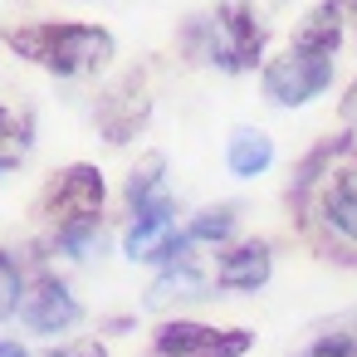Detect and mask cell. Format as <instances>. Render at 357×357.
<instances>
[{
	"instance_id": "cell-7",
	"label": "cell",
	"mask_w": 357,
	"mask_h": 357,
	"mask_svg": "<svg viewBox=\"0 0 357 357\" xmlns=\"http://www.w3.org/2000/svg\"><path fill=\"white\" fill-rule=\"evenodd\" d=\"M20 318H25V328L30 333H64V328H74L79 318H84V308H79V298L69 294V284L64 279H54V274H35L25 289H20V308H15Z\"/></svg>"
},
{
	"instance_id": "cell-17",
	"label": "cell",
	"mask_w": 357,
	"mask_h": 357,
	"mask_svg": "<svg viewBox=\"0 0 357 357\" xmlns=\"http://www.w3.org/2000/svg\"><path fill=\"white\" fill-rule=\"evenodd\" d=\"M20 289H25V279H20V264H15L6 250H0V318L20 308Z\"/></svg>"
},
{
	"instance_id": "cell-18",
	"label": "cell",
	"mask_w": 357,
	"mask_h": 357,
	"mask_svg": "<svg viewBox=\"0 0 357 357\" xmlns=\"http://www.w3.org/2000/svg\"><path fill=\"white\" fill-rule=\"evenodd\" d=\"M0 357H108L103 342H74V347H50V352H30L20 342H0Z\"/></svg>"
},
{
	"instance_id": "cell-10",
	"label": "cell",
	"mask_w": 357,
	"mask_h": 357,
	"mask_svg": "<svg viewBox=\"0 0 357 357\" xmlns=\"http://www.w3.org/2000/svg\"><path fill=\"white\" fill-rule=\"evenodd\" d=\"M342 20H347L342 0H323V6H313L298 20V30H294V50L298 54H313V59H333L337 45H342Z\"/></svg>"
},
{
	"instance_id": "cell-16",
	"label": "cell",
	"mask_w": 357,
	"mask_h": 357,
	"mask_svg": "<svg viewBox=\"0 0 357 357\" xmlns=\"http://www.w3.org/2000/svg\"><path fill=\"white\" fill-rule=\"evenodd\" d=\"M230 230H235V211H230V206H220V211H201V215L191 220V230H186V235H191V240H225Z\"/></svg>"
},
{
	"instance_id": "cell-11",
	"label": "cell",
	"mask_w": 357,
	"mask_h": 357,
	"mask_svg": "<svg viewBox=\"0 0 357 357\" xmlns=\"http://www.w3.org/2000/svg\"><path fill=\"white\" fill-rule=\"evenodd\" d=\"M225 162H230L235 176H259V172H269V162H274V142H269L259 128H235L230 142H225Z\"/></svg>"
},
{
	"instance_id": "cell-12",
	"label": "cell",
	"mask_w": 357,
	"mask_h": 357,
	"mask_svg": "<svg viewBox=\"0 0 357 357\" xmlns=\"http://www.w3.org/2000/svg\"><path fill=\"white\" fill-rule=\"evenodd\" d=\"M201 294H206V279H201L196 259L181 255V259L167 264V274L147 289V308H167V303H176V298H201Z\"/></svg>"
},
{
	"instance_id": "cell-5",
	"label": "cell",
	"mask_w": 357,
	"mask_h": 357,
	"mask_svg": "<svg viewBox=\"0 0 357 357\" xmlns=\"http://www.w3.org/2000/svg\"><path fill=\"white\" fill-rule=\"evenodd\" d=\"M250 328H211L191 318H172L157 328V357H245Z\"/></svg>"
},
{
	"instance_id": "cell-9",
	"label": "cell",
	"mask_w": 357,
	"mask_h": 357,
	"mask_svg": "<svg viewBox=\"0 0 357 357\" xmlns=\"http://www.w3.org/2000/svg\"><path fill=\"white\" fill-rule=\"evenodd\" d=\"M269 269H274L269 245H264V240H245V245H235V250H225V255L215 259V284L250 294V289H264V284H269Z\"/></svg>"
},
{
	"instance_id": "cell-2",
	"label": "cell",
	"mask_w": 357,
	"mask_h": 357,
	"mask_svg": "<svg viewBox=\"0 0 357 357\" xmlns=\"http://www.w3.org/2000/svg\"><path fill=\"white\" fill-rule=\"evenodd\" d=\"M264 25L245 10V6H220L215 15H196L186 30V50L201 54L206 64L225 69V74H245L259 64L264 54Z\"/></svg>"
},
{
	"instance_id": "cell-14",
	"label": "cell",
	"mask_w": 357,
	"mask_h": 357,
	"mask_svg": "<svg viewBox=\"0 0 357 357\" xmlns=\"http://www.w3.org/2000/svg\"><path fill=\"white\" fill-rule=\"evenodd\" d=\"M162 172H167L162 152H147V157L132 167V176H128V206H132V211H142L147 201L167 196V191H162Z\"/></svg>"
},
{
	"instance_id": "cell-4",
	"label": "cell",
	"mask_w": 357,
	"mask_h": 357,
	"mask_svg": "<svg viewBox=\"0 0 357 357\" xmlns=\"http://www.w3.org/2000/svg\"><path fill=\"white\" fill-rule=\"evenodd\" d=\"M186 245H191V235H181L176 230V220H172V196H157V201H147L142 211H132V225H128V235H123V250H128V259L132 264H176L181 255H186Z\"/></svg>"
},
{
	"instance_id": "cell-6",
	"label": "cell",
	"mask_w": 357,
	"mask_h": 357,
	"mask_svg": "<svg viewBox=\"0 0 357 357\" xmlns=\"http://www.w3.org/2000/svg\"><path fill=\"white\" fill-rule=\"evenodd\" d=\"M328 84H333V64L328 59H313V54H298V50H289L274 64H264V93L279 108H303Z\"/></svg>"
},
{
	"instance_id": "cell-3",
	"label": "cell",
	"mask_w": 357,
	"mask_h": 357,
	"mask_svg": "<svg viewBox=\"0 0 357 357\" xmlns=\"http://www.w3.org/2000/svg\"><path fill=\"white\" fill-rule=\"evenodd\" d=\"M103 196H108L103 191V172L89 167V162H74V167H64V172L50 176L45 196H40V211L59 230H69V225H98Z\"/></svg>"
},
{
	"instance_id": "cell-8",
	"label": "cell",
	"mask_w": 357,
	"mask_h": 357,
	"mask_svg": "<svg viewBox=\"0 0 357 357\" xmlns=\"http://www.w3.org/2000/svg\"><path fill=\"white\" fill-rule=\"evenodd\" d=\"M147 113H152V103H147L142 74H123V79L103 93V103H98V132H103L108 142H132V137L147 128Z\"/></svg>"
},
{
	"instance_id": "cell-13",
	"label": "cell",
	"mask_w": 357,
	"mask_h": 357,
	"mask_svg": "<svg viewBox=\"0 0 357 357\" xmlns=\"http://www.w3.org/2000/svg\"><path fill=\"white\" fill-rule=\"evenodd\" d=\"M298 357H357V313L352 318H337V323H323L298 347Z\"/></svg>"
},
{
	"instance_id": "cell-15",
	"label": "cell",
	"mask_w": 357,
	"mask_h": 357,
	"mask_svg": "<svg viewBox=\"0 0 357 357\" xmlns=\"http://www.w3.org/2000/svg\"><path fill=\"white\" fill-rule=\"evenodd\" d=\"M30 152V118H15L10 108H0V172L20 167Z\"/></svg>"
},
{
	"instance_id": "cell-1",
	"label": "cell",
	"mask_w": 357,
	"mask_h": 357,
	"mask_svg": "<svg viewBox=\"0 0 357 357\" xmlns=\"http://www.w3.org/2000/svg\"><path fill=\"white\" fill-rule=\"evenodd\" d=\"M6 45L35 64H45L50 74H64V79H79V74H93L113 59V35L98 30V25H74V20H45V25H25V30H10Z\"/></svg>"
},
{
	"instance_id": "cell-19",
	"label": "cell",
	"mask_w": 357,
	"mask_h": 357,
	"mask_svg": "<svg viewBox=\"0 0 357 357\" xmlns=\"http://www.w3.org/2000/svg\"><path fill=\"white\" fill-rule=\"evenodd\" d=\"M342 118H347V123H357V84L342 93Z\"/></svg>"
}]
</instances>
